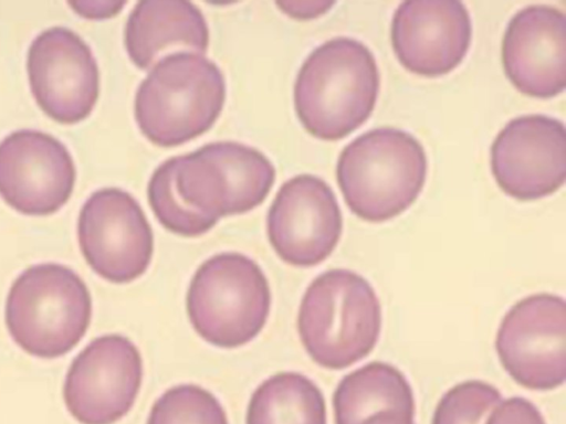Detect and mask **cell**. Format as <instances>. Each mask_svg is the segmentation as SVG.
I'll use <instances>...</instances> for the list:
<instances>
[{
    "mask_svg": "<svg viewBox=\"0 0 566 424\" xmlns=\"http://www.w3.org/2000/svg\"><path fill=\"white\" fill-rule=\"evenodd\" d=\"M75 178L67 148L49 134L21 129L0 141V195L22 214L59 211L70 199Z\"/></svg>",
    "mask_w": 566,
    "mask_h": 424,
    "instance_id": "13",
    "label": "cell"
},
{
    "mask_svg": "<svg viewBox=\"0 0 566 424\" xmlns=\"http://www.w3.org/2000/svg\"><path fill=\"white\" fill-rule=\"evenodd\" d=\"M501 393L493 385L471 380L450 389L439 401L432 424H485Z\"/></svg>",
    "mask_w": 566,
    "mask_h": 424,
    "instance_id": "21",
    "label": "cell"
},
{
    "mask_svg": "<svg viewBox=\"0 0 566 424\" xmlns=\"http://www.w3.org/2000/svg\"><path fill=\"white\" fill-rule=\"evenodd\" d=\"M91 316L92 299L84 280L57 263L24 269L9 289L4 310L13 341L44 359L71 351L85 335Z\"/></svg>",
    "mask_w": 566,
    "mask_h": 424,
    "instance_id": "6",
    "label": "cell"
},
{
    "mask_svg": "<svg viewBox=\"0 0 566 424\" xmlns=\"http://www.w3.org/2000/svg\"><path fill=\"white\" fill-rule=\"evenodd\" d=\"M124 42L132 62L147 70L161 53L171 49L205 53L209 43L208 24L191 2L139 1L127 19Z\"/></svg>",
    "mask_w": 566,
    "mask_h": 424,
    "instance_id": "17",
    "label": "cell"
},
{
    "mask_svg": "<svg viewBox=\"0 0 566 424\" xmlns=\"http://www.w3.org/2000/svg\"><path fill=\"white\" fill-rule=\"evenodd\" d=\"M380 327V304L374 288L363 276L344 268L324 272L308 285L297 316L306 352L318 365L332 370L367 357Z\"/></svg>",
    "mask_w": 566,
    "mask_h": 424,
    "instance_id": "5",
    "label": "cell"
},
{
    "mask_svg": "<svg viewBox=\"0 0 566 424\" xmlns=\"http://www.w3.org/2000/svg\"><path fill=\"white\" fill-rule=\"evenodd\" d=\"M413 417L394 412L384 411L366 418L361 424H413Z\"/></svg>",
    "mask_w": 566,
    "mask_h": 424,
    "instance_id": "25",
    "label": "cell"
},
{
    "mask_svg": "<svg viewBox=\"0 0 566 424\" xmlns=\"http://www.w3.org/2000/svg\"><path fill=\"white\" fill-rule=\"evenodd\" d=\"M32 95L52 119L74 124L93 110L99 92L96 60L83 39L64 26L41 32L28 51Z\"/></svg>",
    "mask_w": 566,
    "mask_h": 424,
    "instance_id": "11",
    "label": "cell"
},
{
    "mask_svg": "<svg viewBox=\"0 0 566 424\" xmlns=\"http://www.w3.org/2000/svg\"><path fill=\"white\" fill-rule=\"evenodd\" d=\"M126 2L124 1H94L69 2L78 14L87 19H105L118 13Z\"/></svg>",
    "mask_w": 566,
    "mask_h": 424,
    "instance_id": "24",
    "label": "cell"
},
{
    "mask_svg": "<svg viewBox=\"0 0 566 424\" xmlns=\"http://www.w3.org/2000/svg\"><path fill=\"white\" fill-rule=\"evenodd\" d=\"M491 169L512 198L525 201L552 194L566 177L564 124L538 114L510 120L492 144Z\"/></svg>",
    "mask_w": 566,
    "mask_h": 424,
    "instance_id": "14",
    "label": "cell"
},
{
    "mask_svg": "<svg viewBox=\"0 0 566 424\" xmlns=\"http://www.w3.org/2000/svg\"><path fill=\"white\" fill-rule=\"evenodd\" d=\"M566 18L559 9L528 6L510 20L502 43L506 76L523 94L548 98L566 85Z\"/></svg>",
    "mask_w": 566,
    "mask_h": 424,
    "instance_id": "16",
    "label": "cell"
},
{
    "mask_svg": "<svg viewBox=\"0 0 566 424\" xmlns=\"http://www.w3.org/2000/svg\"><path fill=\"white\" fill-rule=\"evenodd\" d=\"M342 229V212L333 190L313 174H298L284 182L266 216L272 247L294 266H314L326 259Z\"/></svg>",
    "mask_w": 566,
    "mask_h": 424,
    "instance_id": "12",
    "label": "cell"
},
{
    "mask_svg": "<svg viewBox=\"0 0 566 424\" xmlns=\"http://www.w3.org/2000/svg\"><path fill=\"white\" fill-rule=\"evenodd\" d=\"M427 174L422 145L409 132L380 127L368 130L340 152L336 176L350 211L369 222H384L407 210L421 192Z\"/></svg>",
    "mask_w": 566,
    "mask_h": 424,
    "instance_id": "4",
    "label": "cell"
},
{
    "mask_svg": "<svg viewBox=\"0 0 566 424\" xmlns=\"http://www.w3.org/2000/svg\"><path fill=\"white\" fill-rule=\"evenodd\" d=\"M379 92V72L371 51L346 36L328 40L302 64L294 85V106L314 137L337 140L371 115Z\"/></svg>",
    "mask_w": 566,
    "mask_h": 424,
    "instance_id": "2",
    "label": "cell"
},
{
    "mask_svg": "<svg viewBox=\"0 0 566 424\" xmlns=\"http://www.w3.org/2000/svg\"><path fill=\"white\" fill-rule=\"evenodd\" d=\"M495 348L499 359L520 385L552 390L566 379V306L563 297L535 294L504 316Z\"/></svg>",
    "mask_w": 566,
    "mask_h": 424,
    "instance_id": "9",
    "label": "cell"
},
{
    "mask_svg": "<svg viewBox=\"0 0 566 424\" xmlns=\"http://www.w3.org/2000/svg\"><path fill=\"white\" fill-rule=\"evenodd\" d=\"M247 424H326L324 396L304 374L276 373L253 392Z\"/></svg>",
    "mask_w": 566,
    "mask_h": 424,
    "instance_id": "19",
    "label": "cell"
},
{
    "mask_svg": "<svg viewBox=\"0 0 566 424\" xmlns=\"http://www.w3.org/2000/svg\"><path fill=\"white\" fill-rule=\"evenodd\" d=\"M485 424H545V421L532 402L513 396L493 410Z\"/></svg>",
    "mask_w": 566,
    "mask_h": 424,
    "instance_id": "22",
    "label": "cell"
},
{
    "mask_svg": "<svg viewBox=\"0 0 566 424\" xmlns=\"http://www.w3.org/2000/svg\"><path fill=\"white\" fill-rule=\"evenodd\" d=\"M224 99V76L217 64L198 53L176 51L161 57L140 83L135 119L149 141L175 147L206 132Z\"/></svg>",
    "mask_w": 566,
    "mask_h": 424,
    "instance_id": "3",
    "label": "cell"
},
{
    "mask_svg": "<svg viewBox=\"0 0 566 424\" xmlns=\"http://www.w3.org/2000/svg\"><path fill=\"white\" fill-rule=\"evenodd\" d=\"M147 424H228L218 399L196 384H179L154 403Z\"/></svg>",
    "mask_w": 566,
    "mask_h": 424,
    "instance_id": "20",
    "label": "cell"
},
{
    "mask_svg": "<svg viewBox=\"0 0 566 424\" xmlns=\"http://www.w3.org/2000/svg\"><path fill=\"white\" fill-rule=\"evenodd\" d=\"M143 360L125 336L104 335L72 361L63 386L64 403L81 424H114L135 403Z\"/></svg>",
    "mask_w": 566,
    "mask_h": 424,
    "instance_id": "10",
    "label": "cell"
},
{
    "mask_svg": "<svg viewBox=\"0 0 566 424\" xmlns=\"http://www.w3.org/2000/svg\"><path fill=\"white\" fill-rule=\"evenodd\" d=\"M334 4L329 1H284L276 6L294 19H312L326 11Z\"/></svg>",
    "mask_w": 566,
    "mask_h": 424,
    "instance_id": "23",
    "label": "cell"
},
{
    "mask_svg": "<svg viewBox=\"0 0 566 424\" xmlns=\"http://www.w3.org/2000/svg\"><path fill=\"white\" fill-rule=\"evenodd\" d=\"M394 52L408 71L440 76L467 55L472 36L470 14L454 0L405 1L391 21Z\"/></svg>",
    "mask_w": 566,
    "mask_h": 424,
    "instance_id": "15",
    "label": "cell"
},
{
    "mask_svg": "<svg viewBox=\"0 0 566 424\" xmlns=\"http://www.w3.org/2000/svg\"><path fill=\"white\" fill-rule=\"evenodd\" d=\"M81 252L102 278L117 284L142 276L154 252L151 227L139 203L118 188L93 192L77 221Z\"/></svg>",
    "mask_w": 566,
    "mask_h": 424,
    "instance_id": "8",
    "label": "cell"
},
{
    "mask_svg": "<svg viewBox=\"0 0 566 424\" xmlns=\"http://www.w3.org/2000/svg\"><path fill=\"white\" fill-rule=\"evenodd\" d=\"M186 306L190 324L203 340L220 348H237L250 342L264 327L271 293L253 259L226 252L199 266Z\"/></svg>",
    "mask_w": 566,
    "mask_h": 424,
    "instance_id": "7",
    "label": "cell"
},
{
    "mask_svg": "<svg viewBox=\"0 0 566 424\" xmlns=\"http://www.w3.org/2000/svg\"><path fill=\"white\" fill-rule=\"evenodd\" d=\"M274 180L275 169L262 152L239 142L217 141L158 166L147 195L165 229L195 237L210 229L211 219L219 221L260 205Z\"/></svg>",
    "mask_w": 566,
    "mask_h": 424,
    "instance_id": "1",
    "label": "cell"
},
{
    "mask_svg": "<svg viewBox=\"0 0 566 424\" xmlns=\"http://www.w3.org/2000/svg\"><path fill=\"white\" fill-rule=\"evenodd\" d=\"M333 406L335 424H361L384 411L415 415L413 392L406 377L378 361L345 375L334 392Z\"/></svg>",
    "mask_w": 566,
    "mask_h": 424,
    "instance_id": "18",
    "label": "cell"
}]
</instances>
